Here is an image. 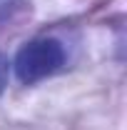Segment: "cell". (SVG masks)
I'll use <instances>...</instances> for the list:
<instances>
[{
    "instance_id": "cell-1",
    "label": "cell",
    "mask_w": 127,
    "mask_h": 130,
    "mask_svg": "<svg viewBox=\"0 0 127 130\" xmlns=\"http://www.w3.org/2000/svg\"><path fill=\"white\" fill-rule=\"evenodd\" d=\"M65 63V50L52 38H37L25 43L15 55V75L20 83L32 85L52 73H57Z\"/></svg>"
},
{
    "instance_id": "cell-2",
    "label": "cell",
    "mask_w": 127,
    "mask_h": 130,
    "mask_svg": "<svg viewBox=\"0 0 127 130\" xmlns=\"http://www.w3.org/2000/svg\"><path fill=\"white\" fill-rule=\"evenodd\" d=\"M5 85H8V63H5V58L0 55V93L5 90Z\"/></svg>"
}]
</instances>
